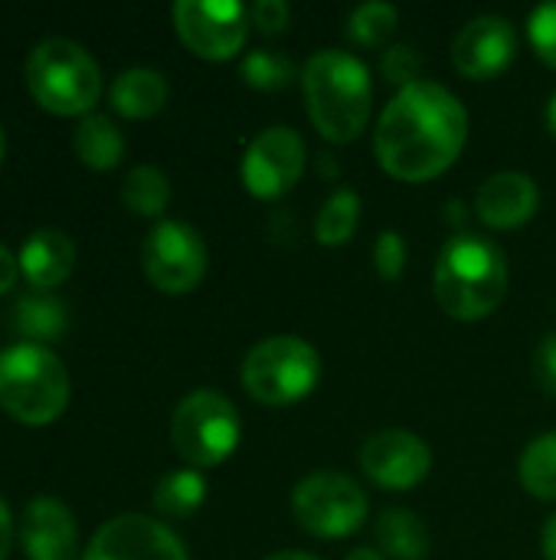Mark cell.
Segmentation results:
<instances>
[{"instance_id":"1","label":"cell","mask_w":556,"mask_h":560,"mask_svg":"<svg viewBox=\"0 0 556 560\" xmlns=\"http://www.w3.org/2000/svg\"><path fill=\"white\" fill-rule=\"evenodd\" d=\"M469 141V112L456 92L433 79L397 89L383 108L374 151L380 167L406 184H423L446 174Z\"/></svg>"},{"instance_id":"2","label":"cell","mask_w":556,"mask_h":560,"mask_svg":"<svg viewBox=\"0 0 556 560\" xmlns=\"http://www.w3.org/2000/svg\"><path fill=\"white\" fill-rule=\"evenodd\" d=\"M433 282L446 315L459 322H482L505 302L508 256L488 236L459 233L442 246Z\"/></svg>"},{"instance_id":"3","label":"cell","mask_w":556,"mask_h":560,"mask_svg":"<svg viewBox=\"0 0 556 560\" xmlns=\"http://www.w3.org/2000/svg\"><path fill=\"white\" fill-rule=\"evenodd\" d=\"M301 92L311 125L334 144L360 138L370 121V72L344 49H318L301 69Z\"/></svg>"},{"instance_id":"4","label":"cell","mask_w":556,"mask_h":560,"mask_svg":"<svg viewBox=\"0 0 556 560\" xmlns=\"http://www.w3.org/2000/svg\"><path fill=\"white\" fill-rule=\"evenodd\" d=\"M0 407L26 423L46 427L69 407V374L43 345H10L0 351Z\"/></svg>"},{"instance_id":"5","label":"cell","mask_w":556,"mask_h":560,"mask_svg":"<svg viewBox=\"0 0 556 560\" xmlns=\"http://www.w3.org/2000/svg\"><path fill=\"white\" fill-rule=\"evenodd\" d=\"M26 85L36 105L52 115H88L102 95V72L79 43L52 36L33 46Z\"/></svg>"},{"instance_id":"6","label":"cell","mask_w":556,"mask_h":560,"mask_svg":"<svg viewBox=\"0 0 556 560\" xmlns=\"http://www.w3.org/2000/svg\"><path fill=\"white\" fill-rule=\"evenodd\" d=\"M321 381V354L298 335H272L242 361V387L265 407H292Z\"/></svg>"},{"instance_id":"7","label":"cell","mask_w":556,"mask_h":560,"mask_svg":"<svg viewBox=\"0 0 556 560\" xmlns=\"http://www.w3.org/2000/svg\"><path fill=\"white\" fill-rule=\"evenodd\" d=\"M170 440L187 466L210 469L236 453L242 440V423L229 397H223L220 390H193L174 410Z\"/></svg>"},{"instance_id":"8","label":"cell","mask_w":556,"mask_h":560,"mask_svg":"<svg viewBox=\"0 0 556 560\" xmlns=\"http://www.w3.org/2000/svg\"><path fill=\"white\" fill-rule=\"evenodd\" d=\"M292 515L308 535L338 541L360 532L367 522V495L341 472H311L292 492Z\"/></svg>"},{"instance_id":"9","label":"cell","mask_w":556,"mask_h":560,"mask_svg":"<svg viewBox=\"0 0 556 560\" xmlns=\"http://www.w3.org/2000/svg\"><path fill=\"white\" fill-rule=\"evenodd\" d=\"M147 282L164 295H187L206 276V243L203 236L180 220H161L141 249Z\"/></svg>"},{"instance_id":"10","label":"cell","mask_w":556,"mask_h":560,"mask_svg":"<svg viewBox=\"0 0 556 560\" xmlns=\"http://www.w3.org/2000/svg\"><path fill=\"white\" fill-rule=\"evenodd\" d=\"M249 10L236 0H177L174 26L200 59H233L249 36Z\"/></svg>"},{"instance_id":"11","label":"cell","mask_w":556,"mask_h":560,"mask_svg":"<svg viewBox=\"0 0 556 560\" xmlns=\"http://www.w3.org/2000/svg\"><path fill=\"white\" fill-rule=\"evenodd\" d=\"M305 161H308V151H305L301 135L288 125H272L252 138V144L242 154L239 174L252 197L275 200L301 180Z\"/></svg>"},{"instance_id":"12","label":"cell","mask_w":556,"mask_h":560,"mask_svg":"<svg viewBox=\"0 0 556 560\" xmlns=\"http://www.w3.org/2000/svg\"><path fill=\"white\" fill-rule=\"evenodd\" d=\"M360 469L374 486L390 492H406L429 476L433 453L429 443L410 430H380L364 443Z\"/></svg>"},{"instance_id":"13","label":"cell","mask_w":556,"mask_h":560,"mask_svg":"<svg viewBox=\"0 0 556 560\" xmlns=\"http://www.w3.org/2000/svg\"><path fill=\"white\" fill-rule=\"evenodd\" d=\"M82 560H187V548L147 515H118L95 532Z\"/></svg>"},{"instance_id":"14","label":"cell","mask_w":556,"mask_h":560,"mask_svg":"<svg viewBox=\"0 0 556 560\" xmlns=\"http://www.w3.org/2000/svg\"><path fill=\"white\" fill-rule=\"evenodd\" d=\"M518 56V30L508 16L482 13L469 20L452 39V62L465 79H495Z\"/></svg>"},{"instance_id":"15","label":"cell","mask_w":556,"mask_h":560,"mask_svg":"<svg viewBox=\"0 0 556 560\" xmlns=\"http://www.w3.org/2000/svg\"><path fill=\"white\" fill-rule=\"evenodd\" d=\"M20 545L29 560H82L75 518L52 495H39L23 509Z\"/></svg>"},{"instance_id":"16","label":"cell","mask_w":556,"mask_h":560,"mask_svg":"<svg viewBox=\"0 0 556 560\" xmlns=\"http://www.w3.org/2000/svg\"><path fill=\"white\" fill-rule=\"evenodd\" d=\"M537 207H541V190L534 177L518 171L492 174L475 190V213L492 230H518L537 213Z\"/></svg>"},{"instance_id":"17","label":"cell","mask_w":556,"mask_h":560,"mask_svg":"<svg viewBox=\"0 0 556 560\" xmlns=\"http://www.w3.org/2000/svg\"><path fill=\"white\" fill-rule=\"evenodd\" d=\"M75 266V246L62 230H36L20 249V272L33 292H49L69 279Z\"/></svg>"},{"instance_id":"18","label":"cell","mask_w":556,"mask_h":560,"mask_svg":"<svg viewBox=\"0 0 556 560\" xmlns=\"http://www.w3.org/2000/svg\"><path fill=\"white\" fill-rule=\"evenodd\" d=\"M108 98L125 118H154L167 105V79L157 69L134 66L111 82Z\"/></svg>"},{"instance_id":"19","label":"cell","mask_w":556,"mask_h":560,"mask_svg":"<svg viewBox=\"0 0 556 560\" xmlns=\"http://www.w3.org/2000/svg\"><path fill=\"white\" fill-rule=\"evenodd\" d=\"M374 538L383 558L393 560H426L433 548L426 522L406 509H387L374 525Z\"/></svg>"},{"instance_id":"20","label":"cell","mask_w":556,"mask_h":560,"mask_svg":"<svg viewBox=\"0 0 556 560\" xmlns=\"http://www.w3.org/2000/svg\"><path fill=\"white\" fill-rule=\"evenodd\" d=\"M79 161L92 171H111L125 154V138L108 115H85L72 135Z\"/></svg>"},{"instance_id":"21","label":"cell","mask_w":556,"mask_h":560,"mask_svg":"<svg viewBox=\"0 0 556 560\" xmlns=\"http://www.w3.org/2000/svg\"><path fill=\"white\" fill-rule=\"evenodd\" d=\"M10 328L16 335L29 338V345L33 341H49V338L62 335V328H66V308L49 292L20 295L16 305L10 308Z\"/></svg>"},{"instance_id":"22","label":"cell","mask_w":556,"mask_h":560,"mask_svg":"<svg viewBox=\"0 0 556 560\" xmlns=\"http://www.w3.org/2000/svg\"><path fill=\"white\" fill-rule=\"evenodd\" d=\"M206 499V479L200 469H174L154 486V509L167 518H190Z\"/></svg>"},{"instance_id":"23","label":"cell","mask_w":556,"mask_h":560,"mask_svg":"<svg viewBox=\"0 0 556 560\" xmlns=\"http://www.w3.org/2000/svg\"><path fill=\"white\" fill-rule=\"evenodd\" d=\"M357 226H360V197L351 187H338L318 213L315 236L321 246H344L354 240Z\"/></svg>"},{"instance_id":"24","label":"cell","mask_w":556,"mask_h":560,"mask_svg":"<svg viewBox=\"0 0 556 560\" xmlns=\"http://www.w3.org/2000/svg\"><path fill=\"white\" fill-rule=\"evenodd\" d=\"M121 200L138 217H161L170 200V180L164 171H157L151 164H138L128 171V177L121 184Z\"/></svg>"},{"instance_id":"25","label":"cell","mask_w":556,"mask_h":560,"mask_svg":"<svg viewBox=\"0 0 556 560\" xmlns=\"http://www.w3.org/2000/svg\"><path fill=\"white\" fill-rule=\"evenodd\" d=\"M521 486L544 502H556V433H544L528 443L518 463Z\"/></svg>"},{"instance_id":"26","label":"cell","mask_w":556,"mask_h":560,"mask_svg":"<svg viewBox=\"0 0 556 560\" xmlns=\"http://www.w3.org/2000/svg\"><path fill=\"white\" fill-rule=\"evenodd\" d=\"M397 23H400V10L393 3L370 0V3H360L357 10H351L344 30L357 46H383L397 33Z\"/></svg>"},{"instance_id":"27","label":"cell","mask_w":556,"mask_h":560,"mask_svg":"<svg viewBox=\"0 0 556 560\" xmlns=\"http://www.w3.org/2000/svg\"><path fill=\"white\" fill-rule=\"evenodd\" d=\"M295 75H298V69H295L292 56L282 49H252L242 59V79H246V85H252L259 92L288 89L295 82Z\"/></svg>"},{"instance_id":"28","label":"cell","mask_w":556,"mask_h":560,"mask_svg":"<svg viewBox=\"0 0 556 560\" xmlns=\"http://www.w3.org/2000/svg\"><path fill=\"white\" fill-rule=\"evenodd\" d=\"M528 36L534 52L556 69V0L541 3L528 20Z\"/></svg>"},{"instance_id":"29","label":"cell","mask_w":556,"mask_h":560,"mask_svg":"<svg viewBox=\"0 0 556 560\" xmlns=\"http://www.w3.org/2000/svg\"><path fill=\"white\" fill-rule=\"evenodd\" d=\"M374 266L380 279L397 282L406 269V240L397 230H383L374 243Z\"/></svg>"},{"instance_id":"30","label":"cell","mask_w":556,"mask_h":560,"mask_svg":"<svg viewBox=\"0 0 556 560\" xmlns=\"http://www.w3.org/2000/svg\"><path fill=\"white\" fill-rule=\"evenodd\" d=\"M380 69H383V75H387L393 85L406 89V85L419 82L423 59H419V52H416L413 46H406V43H397V46H390V49L383 52V59H380Z\"/></svg>"},{"instance_id":"31","label":"cell","mask_w":556,"mask_h":560,"mask_svg":"<svg viewBox=\"0 0 556 560\" xmlns=\"http://www.w3.org/2000/svg\"><path fill=\"white\" fill-rule=\"evenodd\" d=\"M249 20H252V26H256L259 33L275 36V33H282V30L288 26L292 10H288L285 0H259V3L249 10Z\"/></svg>"},{"instance_id":"32","label":"cell","mask_w":556,"mask_h":560,"mask_svg":"<svg viewBox=\"0 0 556 560\" xmlns=\"http://www.w3.org/2000/svg\"><path fill=\"white\" fill-rule=\"evenodd\" d=\"M534 377L547 397H556V335H547L534 354Z\"/></svg>"},{"instance_id":"33","label":"cell","mask_w":556,"mask_h":560,"mask_svg":"<svg viewBox=\"0 0 556 560\" xmlns=\"http://www.w3.org/2000/svg\"><path fill=\"white\" fill-rule=\"evenodd\" d=\"M16 276H20V259L7 246H0V295H7L16 285Z\"/></svg>"},{"instance_id":"34","label":"cell","mask_w":556,"mask_h":560,"mask_svg":"<svg viewBox=\"0 0 556 560\" xmlns=\"http://www.w3.org/2000/svg\"><path fill=\"white\" fill-rule=\"evenodd\" d=\"M10 548H13V518H10V509L0 499V560H7Z\"/></svg>"},{"instance_id":"35","label":"cell","mask_w":556,"mask_h":560,"mask_svg":"<svg viewBox=\"0 0 556 560\" xmlns=\"http://www.w3.org/2000/svg\"><path fill=\"white\" fill-rule=\"evenodd\" d=\"M544 558L556 560V515L547 522V528H544Z\"/></svg>"},{"instance_id":"36","label":"cell","mask_w":556,"mask_h":560,"mask_svg":"<svg viewBox=\"0 0 556 560\" xmlns=\"http://www.w3.org/2000/svg\"><path fill=\"white\" fill-rule=\"evenodd\" d=\"M344 560H387V558H383V551H380V548H354V551H351Z\"/></svg>"},{"instance_id":"37","label":"cell","mask_w":556,"mask_h":560,"mask_svg":"<svg viewBox=\"0 0 556 560\" xmlns=\"http://www.w3.org/2000/svg\"><path fill=\"white\" fill-rule=\"evenodd\" d=\"M547 131L556 138V92L551 95V102H547Z\"/></svg>"},{"instance_id":"38","label":"cell","mask_w":556,"mask_h":560,"mask_svg":"<svg viewBox=\"0 0 556 560\" xmlns=\"http://www.w3.org/2000/svg\"><path fill=\"white\" fill-rule=\"evenodd\" d=\"M265 560H321V558H311V555H301V551H279V555H272V558Z\"/></svg>"},{"instance_id":"39","label":"cell","mask_w":556,"mask_h":560,"mask_svg":"<svg viewBox=\"0 0 556 560\" xmlns=\"http://www.w3.org/2000/svg\"><path fill=\"white\" fill-rule=\"evenodd\" d=\"M3 151H7V141H3V131H0V161H3Z\"/></svg>"}]
</instances>
